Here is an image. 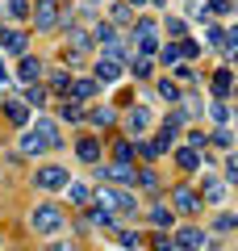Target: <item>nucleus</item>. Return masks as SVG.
<instances>
[{"mask_svg": "<svg viewBox=\"0 0 238 251\" xmlns=\"http://www.w3.org/2000/svg\"><path fill=\"white\" fill-rule=\"evenodd\" d=\"M59 147H63L59 122H54V117H38V122H29L25 130H21V143H17V151L25 155V159H38V155H46V151H59Z\"/></svg>", "mask_w": 238, "mask_h": 251, "instance_id": "obj_1", "label": "nucleus"}, {"mask_svg": "<svg viewBox=\"0 0 238 251\" xmlns=\"http://www.w3.org/2000/svg\"><path fill=\"white\" fill-rule=\"evenodd\" d=\"M130 38H134V54H146V59H155L159 42H163V25H159L155 17H134Z\"/></svg>", "mask_w": 238, "mask_h": 251, "instance_id": "obj_2", "label": "nucleus"}, {"mask_svg": "<svg viewBox=\"0 0 238 251\" xmlns=\"http://www.w3.org/2000/svg\"><path fill=\"white\" fill-rule=\"evenodd\" d=\"M92 205L109 209V214H138V201H134L130 188H117V184H100L92 193Z\"/></svg>", "mask_w": 238, "mask_h": 251, "instance_id": "obj_3", "label": "nucleus"}, {"mask_svg": "<svg viewBox=\"0 0 238 251\" xmlns=\"http://www.w3.org/2000/svg\"><path fill=\"white\" fill-rule=\"evenodd\" d=\"M67 226V214H63L54 201H42V205L29 214V230L34 234H54V230H63Z\"/></svg>", "mask_w": 238, "mask_h": 251, "instance_id": "obj_4", "label": "nucleus"}, {"mask_svg": "<svg viewBox=\"0 0 238 251\" xmlns=\"http://www.w3.org/2000/svg\"><path fill=\"white\" fill-rule=\"evenodd\" d=\"M29 25H34L38 34L59 29V0H34V9H29Z\"/></svg>", "mask_w": 238, "mask_h": 251, "instance_id": "obj_5", "label": "nucleus"}, {"mask_svg": "<svg viewBox=\"0 0 238 251\" xmlns=\"http://www.w3.org/2000/svg\"><path fill=\"white\" fill-rule=\"evenodd\" d=\"M96 180H105V184H117V188H130L134 180H138V168L134 163H105V168H96Z\"/></svg>", "mask_w": 238, "mask_h": 251, "instance_id": "obj_6", "label": "nucleus"}, {"mask_svg": "<svg viewBox=\"0 0 238 251\" xmlns=\"http://www.w3.org/2000/svg\"><path fill=\"white\" fill-rule=\"evenodd\" d=\"M67 168H59V163H46V168L34 172V184L42 188V193H63V184H67Z\"/></svg>", "mask_w": 238, "mask_h": 251, "instance_id": "obj_7", "label": "nucleus"}, {"mask_svg": "<svg viewBox=\"0 0 238 251\" xmlns=\"http://www.w3.org/2000/svg\"><path fill=\"white\" fill-rule=\"evenodd\" d=\"M226 193H230V184H226V180H221V176H209V172H205L201 188H196L201 205H226Z\"/></svg>", "mask_w": 238, "mask_h": 251, "instance_id": "obj_8", "label": "nucleus"}, {"mask_svg": "<svg viewBox=\"0 0 238 251\" xmlns=\"http://www.w3.org/2000/svg\"><path fill=\"white\" fill-rule=\"evenodd\" d=\"M171 243H176L180 251H201V247H213V243H209V234H205L201 226H176Z\"/></svg>", "mask_w": 238, "mask_h": 251, "instance_id": "obj_9", "label": "nucleus"}, {"mask_svg": "<svg viewBox=\"0 0 238 251\" xmlns=\"http://www.w3.org/2000/svg\"><path fill=\"white\" fill-rule=\"evenodd\" d=\"M0 54H13V59H21V54H29V34L25 29H0Z\"/></svg>", "mask_w": 238, "mask_h": 251, "instance_id": "obj_10", "label": "nucleus"}, {"mask_svg": "<svg viewBox=\"0 0 238 251\" xmlns=\"http://www.w3.org/2000/svg\"><path fill=\"white\" fill-rule=\"evenodd\" d=\"M171 209L192 218L196 209H205V205H201V197H196V188H188V184H171Z\"/></svg>", "mask_w": 238, "mask_h": 251, "instance_id": "obj_11", "label": "nucleus"}, {"mask_svg": "<svg viewBox=\"0 0 238 251\" xmlns=\"http://www.w3.org/2000/svg\"><path fill=\"white\" fill-rule=\"evenodd\" d=\"M0 113H4V122L9 126H17V130H25L34 117H29V105L21 97H4V105H0Z\"/></svg>", "mask_w": 238, "mask_h": 251, "instance_id": "obj_12", "label": "nucleus"}, {"mask_svg": "<svg viewBox=\"0 0 238 251\" xmlns=\"http://www.w3.org/2000/svg\"><path fill=\"white\" fill-rule=\"evenodd\" d=\"M92 80H96V88H109V84H117V80H121V63L100 54V59L92 63Z\"/></svg>", "mask_w": 238, "mask_h": 251, "instance_id": "obj_13", "label": "nucleus"}, {"mask_svg": "<svg viewBox=\"0 0 238 251\" xmlns=\"http://www.w3.org/2000/svg\"><path fill=\"white\" fill-rule=\"evenodd\" d=\"M42 75H46L42 59H34V54H21V59H17V75H13V80H21V84H38Z\"/></svg>", "mask_w": 238, "mask_h": 251, "instance_id": "obj_14", "label": "nucleus"}, {"mask_svg": "<svg viewBox=\"0 0 238 251\" xmlns=\"http://www.w3.org/2000/svg\"><path fill=\"white\" fill-rule=\"evenodd\" d=\"M125 126H130V134H138V138H142L150 126H155V113H150L146 105H134L130 113H125Z\"/></svg>", "mask_w": 238, "mask_h": 251, "instance_id": "obj_15", "label": "nucleus"}, {"mask_svg": "<svg viewBox=\"0 0 238 251\" xmlns=\"http://www.w3.org/2000/svg\"><path fill=\"white\" fill-rule=\"evenodd\" d=\"M209 92L217 100H230V92H234V72H230V67H217L213 80H209Z\"/></svg>", "mask_w": 238, "mask_h": 251, "instance_id": "obj_16", "label": "nucleus"}, {"mask_svg": "<svg viewBox=\"0 0 238 251\" xmlns=\"http://www.w3.org/2000/svg\"><path fill=\"white\" fill-rule=\"evenodd\" d=\"M63 193H67V201H71L75 209H88V205H92V188L84 184V180H67Z\"/></svg>", "mask_w": 238, "mask_h": 251, "instance_id": "obj_17", "label": "nucleus"}, {"mask_svg": "<svg viewBox=\"0 0 238 251\" xmlns=\"http://www.w3.org/2000/svg\"><path fill=\"white\" fill-rule=\"evenodd\" d=\"M171 159H176L180 172H201V151H192V147H171Z\"/></svg>", "mask_w": 238, "mask_h": 251, "instance_id": "obj_18", "label": "nucleus"}, {"mask_svg": "<svg viewBox=\"0 0 238 251\" xmlns=\"http://www.w3.org/2000/svg\"><path fill=\"white\" fill-rule=\"evenodd\" d=\"M67 97H71V100H79V105H84V100H92V97H96V80H92V75H79V80L71 75Z\"/></svg>", "mask_w": 238, "mask_h": 251, "instance_id": "obj_19", "label": "nucleus"}, {"mask_svg": "<svg viewBox=\"0 0 238 251\" xmlns=\"http://www.w3.org/2000/svg\"><path fill=\"white\" fill-rule=\"evenodd\" d=\"M100 151H105V147H100V138H92V134L75 143V155H79V163H92V168L100 163Z\"/></svg>", "mask_w": 238, "mask_h": 251, "instance_id": "obj_20", "label": "nucleus"}, {"mask_svg": "<svg viewBox=\"0 0 238 251\" xmlns=\"http://www.w3.org/2000/svg\"><path fill=\"white\" fill-rule=\"evenodd\" d=\"M84 122H92L96 130H109L117 122V113H113V105H92V109H84Z\"/></svg>", "mask_w": 238, "mask_h": 251, "instance_id": "obj_21", "label": "nucleus"}, {"mask_svg": "<svg viewBox=\"0 0 238 251\" xmlns=\"http://www.w3.org/2000/svg\"><path fill=\"white\" fill-rule=\"evenodd\" d=\"M109 25H134V4L130 0H113V4H109Z\"/></svg>", "mask_w": 238, "mask_h": 251, "instance_id": "obj_22", "label": "nucleus"}, {"mask_svg": "<svg viewBox=\"0 0 238 251\" xmlns=\"http://www.w3.org/2000/svg\"><path fill=\"white\" fill-rule=\"evenodd\" d=\"M67 42L75 46V50H84V54H88L92 46H96V42H92V29H84L79 21H75V25H67Z\"/></svg>", "mask_w": 238, "mask_h": 251, "instance_id": "obj_23", "label": "nucleus"}, {"mask_svg": "<svg viewBox=\"0 0 238 251\" xmlns=\"http://www.w3.org/2000/svg\"><path fill=\"white\" fill-rule=\"evenodd\" d=\"M155 59L163 63V67H176V63H180V38H167V42H159Z\"/></svg>", "mask_w": 238, "mask_h": 251, "instance_id": "obj_24", "label": "nucleus"}, {"mask_svg": "<svg viewBox=\"0 0 238 251\" xmlns=\"http://www.w3.org/2000/svg\"><path fill=\"white\" fill-rule=\"evenodd\" d=\"M130 75H134V80H155V59L134 54V59H130Z\"/></svg>", "mask_w": 238, "mask_h": 251, "instance_id": "obj_25", "label": "nucleus"}, {"mask_svg": "<svg viewBox=\"0 0 238 251\" xmlns=\"http://www.w3.org/2000/svg\"><path fill=\"white\" fill-rule=\"evenodd\" d=\"M29 9H34V0H4V17L9 21H29Z\"/></svg>", "mask_w": 238, "mask_h": 251, "instance_id": "obj_26", "label": "nucleus"}, {"mask_svg": "<svg viewBox=\"0 0 238 251\" xmlns=\"http://www.w3.org/2000/svg\"><path fill=\"white\" fill-rule=\"evenodd\" d=\"M59 117H63V122H71V126H79V122H84V105L71 100V97H63L59 100Z\"/></svg>", "mask_w": 238, "mask_h": 251, "instance_id": "obj_27", "label": "nucleus"}, {"mask_svg": "<svg viewBox=\"0 0 238 251\" xmlns=\"http://www.w3.org/2000/svg\"><path fill=\"white\" fill-rule=\"evenodd\" d=\"M46 88H50V92H59V97H67V88H71V72H67V67L50 72V75H46Z\"/></svg>", "mask_w": 238, "mask_h": 251, "instance_id": "obj_28", "label": "nucleus"}, {"mask_svg": "<svg viewBox=\"0 0 238 251\" xmlns=\"http://www.w3.org/2000/svg\"><path fill=\"white\" fill-rule=\"evenodd\" d=\"M21 100H25L29 109H46V84H42V80H38V84H25V97H21Z\"/></svg>", "mask_w": 238, "mask_h": 251, "instance_id": "obj_29", "label": "nucleus"}, {"mask_svg": "<svg viewBox=\"0 0 238 251\" xmlns=\"http://www.w3.org/2000/svg\"><path fill=\"white\" fill-rule=\"evenodd\" d=\"M146 218H150V226H159V230H167V226H171V209L163 205V201H155V205L146 209Z\"/></svg>", "mask_w": 238, "mask_h": 251, "instance_id": "obj_30", "label": "nucleus"}, {"mask_svg": "<svg viewBox=\"0 0 238 251\" xmlns=\"http://www.w3.org/2000/svg\"><path fill=\"white\" fill-rule=\"evenodd\" d=\"M113 159L117 163H130L134 159V138H113Z\"/></svg>", "mask_w": 238, "mask_h": 251, "instance_id": "obj_31", "label": "nucleus"}, {"mask_svg": "<svg viewBox=\"0 0 238 251\" xmlns=\"http://www.w3.org/2000/svg\"><path fill=\"white\" fill-rule=\"evenodd\" d=\"M134 184H138V188H146V193H159V188H163V184H159V172H155V168H142Z\"/></svg>", "mask_w": 238, "mask_h": 251, "instance_id": "obj_32", "label": "nucleus"}, {"mask_svg": "<svg viewBox=\"0 0 238 251\" xmlns=\"http://www.w3.org/2000/svg\"><path fill=\"white\" fill-rule=\"evenodd\" d=\"M209 143L217 147V151H230V147H234V134H230V126H217V130L209 134Z\"/></svg>", "mask_w": 238, "mask_h": 251, "instance_id": "obj_33", "label": "nucleus"}, {"mask_svg": "<svg viewBox=\"0 0 238 251\" xmlns=\"http://www.w3.org/2000/svg\"><path fill=\"white\" fill-rule=\"evenodd\" d=\"M205 13L209 17H230L234 13V0H205Z\"/></svg>", "mask_w": 238, "mask_h": 251, "instance_id": "obj_34", "label": "nucleus"}, {"mask_svg": "<svg viewBox=\"0 0 238 251\" xmlns=\"http://www.w3.org/2000/svg\"><path fill=\"white\" fill-rule=\"evenodd\" d=\"M117 243H121L125 251H142V243H146V239H142L138 230H117Z\"/></svg>", "mask_w": 238, "mask_h": 251, "instance_id": "obj_35", "label": "nucleus"}, {"mask_svg": "<svg viewBox=\"0 0 238 251\" xmlns=\"http://www.w3.org/2000/svg\"><path fill=\"white\" fill-rule=\"evenodd\" d=\"M159 97L167 100V105H176V100L184 97V92H180V84H176V80H159Z\"/></svg>", "mask_w": 238, "mask_h": 251, "instance_id": "obj_36", "label": "nucleus"}, {"mask_svg": "<svg viewBox=\"0 0 238 251\" xmlns=\"http://www.w3.org/2000/svg\"><path fill=\"white\" fill-rule=\"evenodd\" d=\"M209 117H213L217 126H230V100H213V105H209Z\"/></svg>", "mask_w": 238, "mask_h": 251, "instance_id": "obj_37", "label": "nucleus"}, {"mask_svg": "<svg viewBox=\"0 0 238 251\" xmlns=\"http://www.w3.org/2000/svg\"><path fill=\"white\" fill-rule=\"evenodd\" d=\"M171 75H176V84H196L192 63H176V67H171Z\"/></svg>", "mask_w": 238, "mask_h": 251, "instance_id": "obj_38", "label": "nucleus"}, {"mask_svg": "<svg viewBox=\"0 0 238 251\" xmlns=\"http://www.w3.org/2000/svg\"><path fill=\"white\" fill-rule=\"evenodd\" d=\"M163 29H167V38H184L188 34V21L184 17H167V21H163Z\"/></svg>", "mask_w": 238, "mask_h": 251, "instance_id": "obj_39", "label": "nucleus"}, {"mask_svg": "<svg viewBox=\"0 0 238 251\" xmlns=\"http://www.w3.org/2000/svg\"><path fill=\"white\" fill-rule=\"evenodd\" d=\"M196 54H201V42H196V38H180V59H196Z\"/></svg>", "mask_w": 238, "mask_h": 251, "instance_id": "obj_40", "label": "nucleus"}, {"mask_svg": "<svg viewBox=\"0 0 238 251\" xmlns=\"http://www.w3.org/2000/svg\"><path fill=\"white\" fill-rule=\"evenodd\" d=\"M221 180H226V184H238V163H234L230 151H226V163H221Z\"/></svg>", "mask_w": 238, "mask_h": 251, "instance_id": "obj_41", "label": "nucleus"}, {"mask_svg": "<svg viewBox=\"0 0 238 251\" xmlns=\"http://www.w3.org/2000/svg\"><path fill=\"white\" fill-rule=\"evenodd\" d=\"M217 209H221V214L213 218V230H234V214H230L226 205H217Z\"/></svg>", "mask_w": 238, "mask_h": 251, "instance_id": "obj_42", "label": "nucleus"}, {"mask_svg": "<svg viewBox=\"0 0 238 251\" xmlns=\"http://www.w3.org/2000/svg\"><path fill=\"white\" fill-rule=\"evenodd\" d=\"M184 147H192V151H205V147H209V138L201 134V130H188V143Z\"/></svg>", "mask_w": 238, "mask_h": 251, "instance_id": "obj_43", "label": "nucleus"}, {"mask_svg": "<svg viewBox=\"0 0 238 251\" xmlns=\"http://www.w3.org/2000/svg\"><path fill=\"white\" fill-rule=\"evenodd\" d=\"M150 243H155V251H180L176 243H171V234H155Z\"/></svg>", "mask_w": 238, "mask_h": 251, "instance_id": "obj_44", "label": "nucleus"}, {"mask_svg": "<svg viewBox=\"0 0 238 251\" xmlns=\"http://www.w3.org/2000/svg\"><path fill=\"white\" fill-rule=\"evenodd\" d=\"M63 63H67V67H75V63H84V50H75V46H67V50H63Z\"/></svg>", "mask_w": 238, "mask_h": 251, "instance_id": "obj_45", "label": "nucleus"}, {"mask_svg": "<svg viewBox=\"0 0 238 251\" xmlns=\"http://www.w3.org/2000/svg\"><path fill=\"white\" fill-rule=\"evenodd\" d=\"M9 80H13V75H9V67H4V59H0V88H4Z\"/></svg>", "mask_w": 238, "mask_h": 251, "instance_id": "obj_46", "label": "nucleus"}, {"mask_svg": "<svg viewBox=\"0 0 238 251\" xmlns=\"http://www.w3.org/2000/svg\"><path fill=\"white\" fill-rule=\"evenodd\" d=\"M50 251H75V247H71V243H54Z\"/></svg>", "mask_w": 238, "mask_h": 251, "instance_id": "obj_47", "label": "nucleus"}, {"mask_svg": "<svg viewBox=\"0 0 238 251\" xmlns=\"http://www.w3.org/2000/svg\"><path fill=\"white\" fill-rule=\"evenodd\" d=\"M146 4H155V9H163V4H167V0H146Z\"/></svg>", "mask_w": 238, "mask_h": 251, "instance_id": "obj_48", "label": "nucleus"}, {"mask_svg": "<svg viewBox=\"0 0 238 251\" xmlns=\"http://www.w3.org/2000/svg\"><path fill=\"white\" fill-rule=\"evenodd\" d=\"M130 4H138V9H142V4H146V0H130Z\"/></svg>", "mask_w": 238, "mask_h": 251, "instance_id": "obj_49", "label": "nucleus"}]
</instances>
